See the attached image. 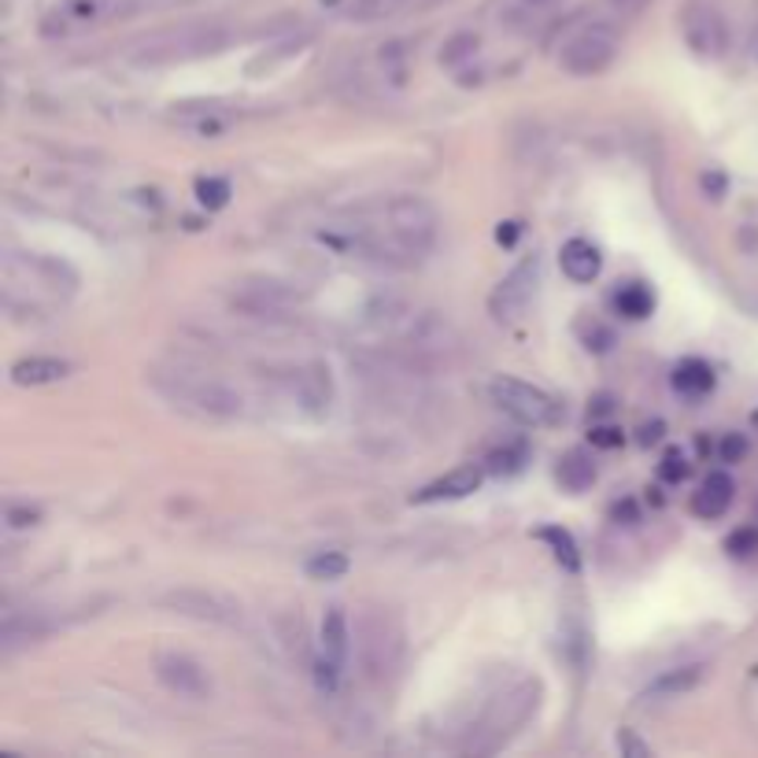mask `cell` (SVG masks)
<instances>
[{
    "label": "cell",
    "mask_w": 758,
    "mask_h": 758,
    "mask_svg": "<svg viewBox=\"0 0 758 758\" xmlns=\"http://www.w3.org/2000/svg\"><path fill=\"white\" fill-rule=\"evenodd\" d=\"M149 382H152L155 393L167 396L171 404L186 407V411H197L203 418H241L245 415V396L211 374L186 371V366H171V371H152Z\"/></svg>",
    "instance_id": "cell-1"
},
{
    "label": "cell",
    "mask_w": 758,
    "mask_h": 758,
    "mask_svg": "<svg viewBox=\"0 0 758 758\" xmlns=\"http://www.w3.org/2000/svg\"><path fill=\"white\" fill-rule=\"evenodd\" d=\"M355 655L371 685H388L404 666V629L388 607H363L355 618Z\"/></svg>",
    "instance_id": "cell-2"
},
{
    "label": "cell",
    "mask_w": 758,
    "mask_h": 758,
    "mask_svg": "<svg viewBox=\"0 0 758 758\" xmlns=\"http://www.w3.org/2000/svg\"><path fill=\"white\" fill-rule=\"evenodd\" d=\"M233 42V31L222 23H186L178 31L149 34L133 48V63L141 67H167V63H189L203 56H219Z\"/></svg>",
    "instance_id": "cell-3"
},
{
    "label": "cell",
    "mask_w": 758,
    "mask_h": 758,
    "mask_svg": "<svg viewBox=\"0 0 758 758\" xmlns=\"http://www.w3.org/2000/svg\"><path fill=\"white\" fill-rule=\"evenodd\" d=\"M540 692H544L540 681H522V685H514L511 692H503L489 711H485L481 725L474 728L470 744H466V751L470 755L500 751V747L529 722V714L540 707Z\"/></svg>",
    "instance_id": "cell-4"
},
{
    "label": "cell",
    "mask_w": 758,
    "mask_h": 758,
    "mask_svg": "<svg viewBox=\"0 0 758 758\" xmlns=\"http://www.w3.org/2000/svg\"><path fill=\"white\" fill-rule=\"evenodd\" d=\"M492 400L500 411H508L514 422L522 425H559L562 422V404L556 396H548L537 385H526L518 377H495L492 382Z\"/></svg>",
    "instance_id": "cell-5"
},
{
    "label": "cell",
    "mask_w": 758,
    "mask_h": 758,
    "mask_svg": "<svg viewBox=\"0 0 758 758\" xmlns=\"http://www.w3.org/2000/svg\"><path fill=\"white\" fill-rule=\"evenodd\" d=\"M615 56H618V31L610 23H592L562 45L559 67L567 74L592 78V74H604L615 63Z\"/></svg>",
    "instance_id": "cell-6"
},
{
    "label": "cell",
    "mask_w": 758,
    "mask_h": 758,
    "mask_svg": "<svg viewBox=\"0 0 758 758\" xmlns=\"http://www.w3.org/2000/svg\"><path fill=\"white\" fill-rule=\"evenodd\" d=\"M141 0H67L56 12H48L42 23V31L48 37H67L78 31H90V26L101 23H115V19H126L133 12H141Z\"/></svg>",
    "instance_id": "cell-7"
},
{
    "label": "cell",
    "mask_w": 758,
    "mask_h": 758,
    "mask_svg": "<svg viewBox=\"0 0 758 758\" xmlns=\"http://www.w3.org/2000/svg\"><path fill=\"white\" fill-rule=\"evenodd\" d=\"M304 293L293 289L289 281H275V278H248L237 285L233 293V307L245 311L252 318H281L285 311H293Z\"/></svg>",
    "instance_id": "cell-8"
},
{
    "label": "cell",
    "mask_w": 758,
    "mask_h": 758,
    "mask_svg": "<svg viewBox=\"0 0 758 758\" xmlns=\"http://www.w3.org/2000/svg\"><path fill=\"white\" fill-rule=\"evenodd\" d=\"M681 34H685L688 48H692L696 56H707V60L722 56L728 45L725 19L711 0H688L681 12Z\"/></svg>",
    "instance_id": "cell-9"
},
{
    "label": "cell",
    "mask_w": 758,
    "mask_h": 758,
    "mask_svg": "<svg viewBox=\"0 0 758 758\" xmlns=\"http://www.w3.org/2000/svg\"><path fill=\"white\" fill-rule=\"evenodd\" d=\"M537 285H540V259L529 256V259H522V264L492 289L489 311L500 318V323H511V318H518L522 311L529 307V300L537 296Z\"/></svg>",
    "instance_id": "cell-10"
},
{
    "label": "cell",
    "mask_w": 758,
    "mask_h": 758,
    "mask_svg": "<svg viewBox=\"0 0 758 758\" xmlns=\"http://www.w3.org/2000/svg\"><path fill=\"white\" fill-rule=\"evenodd\" d=\"M155 677L163 681V688H171L174 696L182 699H211V674L203 669L197 658L182 655V651H163L155 655Z\"/></svg>",
    "instance_id": "cell-11"
},
{
    "label": "cell",
    "mask_w": 758,
    "mask_h": 758,
    "mask_svg": "<svg viewBox=\"0 0 758 758\" xmlns=\"http://www.w3.org/2000/svg\"><path fill=\"white\" fill-rule=\"evenodd\" d=\"M167 607H174L178 615L200 618V621H219V626H237L241 621V604H233L222 592H208V588H178L167 596Z\"/></svg>",
    "instance_id": "cell-12"
},
{
    "label": "cell",
    "mask_w": 758,
    "mask_h": 758,
    "mask_svg": "<svg viewBox=\"0 0 758 758\" xmlns=\"http://www.w3.org/2000/svg\"><path fill=\"white\" fill-rule=\"evenodd\" d=\"M293 396L307 415H326L334 404V377H329L326 363H304L293 374Z\"/></svg>",
    "instance_id": "cell-13"
},
{
    "label": "cell",
    "mask_w": 758,
    "mask_h": 758,
    "mask_svg": "<svg viewBox=\"0 0 758 758\" xmlns=\"http://www.w3.org/2000/svg\"><path fill=\"white\" fill-rule=\"evenodd\" d=\"M71 374V363L67 359H53V355H31V359H19L12 363V385H23V388H37V385H56Z\"/></svg>",
    "instance_id": "cell-14"
},
{
    "label": "cell",
    "mask_w": 758,
    "mask_h": 758,
    "mask_svg": "<svg viewBox=\"0 0 758 758\" xmlns=\"http://www.w3.org/2000/svg\"><path fill=\"white\" fill-rule=\"evenodd\" d=\"M481 478H485L481 466H474V463H470V466H459V470H452L448 478H441V481L425 485V489L415 495V503L463 500V495H470V492H478V489H481Z\"/></svg>",
    "instance_id": "cell-15"
},
{
    "label": "cell",
    "mask_w": 758,
    "mask_h": 758,
    "mask_svg": "<svg viewBox=\"0 0 758 758\" xmlns=\"http://www.w3.org/2000/svg\"><path fill=\"white\" fill-rule=\"evenodd\" d=\"M559 264H562V275H567L570 281H578V285H585V281H592L599 275V267H604V259H599V248L592 245V241L585 237H573L562 245L559 252Z\"/></svg>",
    "instance_id": "cell-16"
},
{
    "label": "cell",
    "mask_w": 758,
    "mask_h": 758,
    "mask_svg": "<svg viewBox=\"0 0 758 758\" xmlns=\"http://www.w3.org/2000/svg\"><path fill=\"white\" fill-rule=\"evenodd\" d=\"M707 669L692 663V666H677V669H666V674H658L655 681H651L644 692H640V699H651V703H658V699H677L685 692H692V688L703 681Z\"/></svg>",
    "instance_id": "cell-17"
},
{
    "label": "cell",
    "mask_w": 758,
    "mask_h": 758,
    "mask_svg": "<svg viewBox=\"0 0 758 758\" xmlns=\"http://www.w3.org/2000/svg\"><path fill=\"white\" fill-rule=\"evenodd\" d=\"M441 0H348V19L352 23H382V19L404 15V12H422Z\"/></svg>",
    "instance_id": "cell-18"
},
{
    "label": "cell",
    "mask_w": 758,
    "mask_h": 758,
    "mask_svg": "<svg viewBox=\"0 0 758 758\" xmlns=\"http://www.w3.org/2000/svg\"><path fill=\"white\" fill-rule=\"evenodd\" d=\"M348 651H352V626H348L345 607H329L323 615V655L334 658L345 669Z\"/></svg>",
    "instance_id": "cell-19"
},
{
    "label": "cell",
    "mask_w": 758,
    "mask_h": 758,
    "mask_svg": "<svg viewBox=\"0 0 758 758\" xmlns=\"http://www.w3.org/2000/svg\"><path fill=\"white\" fill-rule=\"evenodd\" d=\"M733 492H736V485L728 474H711V478L703 481V489L696 492L692 511L699 518H722L728 511V503H733Z\"/></svg>",
    "instance_id": "cell-20"
},
{
    "label": "cell",
    "mask_w": 758,
    "mask_h": 758,
    "mask_svg": "<svg viewBox=\"0 0 758 758\" xmlns=\"http://www.w3.org/2000/svg\"><path fill=\"white\" fill-rule=\"evenodd\" d=\"M559 485L567 492H585L592 481H596V463H592V455L588 452H581V448H573L567 452L559 459Z\"/></svg>",
    "instance_id": "cell-21"
},
{
    "label": "cell",
    "mask_w": 758,
    "mask_h": 758,
    "mask_svg": "<svg viewBox=\"0 0 758 758\" xmlns=\"http://www.w3.org/2000/svg\"><path fill=\"white\" fill-rule=\"evenodd\" d=\"M674 385H677V393H685V396H703L714 388V371L703 359H685L674 374Z\"/></svg>",
    "instance_id": "cell-22"
},
{
    "label": "cell",
    "mask_w": 758,
    "mask_h": 758,
    "mask_svg": "<svg viewBox=\"0 0 758 758\" xmlns=\"http://www.w3.org/2000/svg\"><path fill=\"white\" fill-rule=\"evenodd\" d=\"M615 307L618 315L633 318V323H640V318H648L651 311H655V296H651L648 285H640V281H629V285H621L615 293Z\"/></svg>",
    "instance_id": "cell-23"
},
{
    "label": "cell",
    "mask_w": 758,
    "mask_h": 758,
    "mask_svg": "<svg viewBox=\"0 0 758 758\" xmlns=\"http://www.w3.org/2000/svg\"><path fill=\"white\" fill-rule=\"evenodd\" d=\"M37 637H45V626L37 618H19L8 615L4 629H0V640H4V651H15L19 644H34Z\"/></svg>",
    "instance_id": "cell-24"
},
{
    "label": "cell",
    "mask_w": 758,
    "mask_h": 758,
    "mask_svg": "<svg viewBox=\"0 0 758 758\" xmlns=\"http://www.w3.org/2000/svg\"><path fill=\"white\" fill-rule=\"evenodd\" d=\"M529 459V452H526V444H503V448H495L489 459H485V470L495 474V478H511V474H518L522 466H526Z\"/></svg>",
    "instance_id": "cell-25"
},
{
    "label": "cell",
    "mask_w": 758,
    "mask_h": 758,
    "mask_svg": "<svg viewBox=\"0 0 758 758\" xmlns=\"http://www.w3.org/2000/svg\"><path fill=\"white\" fill-rule=\"evenodd\" d=\"M537 537L544 544H551V551H556V559L567 567L570 573H578L581 570V556H578V544H573V537L562 526H544Z\"/></svg>",
    "instance_id": "cell-26"
},
{
    "label": "cell",
    "mask_w": 758,
    "mask_h": 758,
    "mask_svg": "<svg viewBox=\"0 0 758 758\" xmlns=\"http://www.w3.org/2000/svg\"><path fill=\"white\" fill-rule=\"evenodd\" d=\"M348 573V556L345 551H318L307 559V578L311 581H337Z\"/></svg>",
    "instance_id": "cell-27"
},
{
    "label": "cell",
    "mask_w": 758,
    "mask_h": 758,
    "mask_svg": "<svg viewBox=\"0 0 758 758\" xmlns=\"http://www.w3.org/2000/svg\"><path fill=\"white\" fill-rule=\"evenodd\" d=\"M197 200L208 211H219L230 203V182L226 178H200L197 182Z\"/></svg>",
    "instance_id": "cell-28"
},
{
    "label": "cell",
    "mask_w": 758,
    "mask_h": 758,
    "mask_svg": "<svg viewBox=\"0 0 758 758\" xmlns=\"http://www.w3.org/2000/svg\"><path fill=\"white\" fill-rule=\"evenodd\" d=\"M478 53V34H470V31H463V34H455L448 37V45H444V53H441V63H463V60H470V56Z\"/></svg>",
    "instance_id": "cell-29"
},
{
    "label": "cell",
    "mask_w": 758,
    "mask_h": 758,
    "mask_svg": "<svg viewBox=\"0 0 758 758\" xmlns=\"http://www.w3.org/2000/svg\"><path fill=\"white\" fill-rule=\"evenodd\" d=\"M725 548H728V556H736V559H751L758 556V529H736L733 537L725 540Z\"/></svg>",
    "instance_id": "cell-30"
},
{
    "label": "cell",
    "mask_w": 758,
    "mask_h": 758,
    "mask_svg": "<svg viewBox=\"0 0 758 758\" xmlns=\"http://www.w3.org/2000/svg\"><path fill=\"white\" fill-rule=\"evenodd\" d=\"M658 478H663V481H685L688 478V463H685V455L681 452H666L663 455V466H658Z\"/></svg>",
    "instance_id": "cell-31"
},
{
    "label": "cell",
    "mask_w": 758,
    "mask_h": 758,
    "mask_svg": "<svg viewBox=\"0 0 758 758\" xmlns=\"http://www.w3.org/2000/svg\"><path fill=\"white\" fill-rule=\"evenodd\" d=\"M615 744H618V751H621V755H633V758H648V755H651V747H648L644 740H637V736L629 733V728H621Z\"/></svg>",
    "instance_id": "cell-32"
},
{
    "label": "cell",
    "mask_w": 758,
    "mask_h": 758,
    "mask_svg": "<svg viewBox=\"0 0 758 758\" xmlns=\"http://www.w3.org/2000/svg\"><path fill=\"white\" fill-rule=\"evenodd\" d=\"M37 522H42V511H34V508H8V526L26 529V526H37Z\"/></svg>",
    "instance_id": "cell-33"
},
{
    "label": "cell",
    "mask_w": 758,
    "mask_h": 758,
    "mask_svg": "<svg viewBox=\"0 0 758 758\" xmlns=\"http://www.w3.org/2000/svg\"><path fill=\"white\" fill-rule=\"evenodd\" d=\"M648 4H651V0H607V8H610V12H615L618 19H633V15L644 12Z\"/></svg>",
    "instance_id": "cell-34"
},
{
    "label": "cell",
    "mask_w": 758,
    "mask_h": 758,
    "mask_svg": "<svg viewBox=\"0 0 758 758\" xmlns=\"http://www.w3.org/2000/svg\"><path fill=\"white\" fill-rule=\"evenodd\" d=\"M592 444H596V448H618L621 430H615V425H596V430H592Z\"/></svg>",
    "instance_id": "cell-35"
},
{
    "label": "cell",
    "mask_w": 758,
    "mask_h": 758,
    "mask_svg": "<svg viewBox=\"0 0 758 758\" xmlns=\"http://www.w3.org/2000/svg\"><path fill=\"white\" fill-rule=\"evenodd\" d=\"M744 455H747V441H744V436H725V441H722V459L725 463H740L744 459Z\"/></svg>",
    "instance_id": "cell-36"
},
{
    "label": "cell",
    "mask_w": 758,
    "mask_h": 758,
    "mask_svg": "<svg viewBox=\"0 0 758 758\" xmlns=\"http://www.w3.org/2000/svg\"><path fill=\"white\" fill-rule=\"evenodd\" d=\"M703 189H707V193H714V200H718V197H722V193H725V178H722V174H718V171L703 174Z\"/></svg>",
    "instance_id": "cell-37"
},
{
    "label": "cell",
    "mask_w": 758,
    "mask_h": 758,
    "mask_svg": "<svg viewBox=\"0 0 758 758\" xmlns=\"http://www.w3.org/2000/svg\"><path fill=\"white\" fill-rule=\"evenodd\" d=\"M514 237H518V222H503V226L495 230V241H500V245H514Z\"/></svg>",
    "instance_id": "cell-38"
},
{
    "label": "cell",
    "mask_w": 758,
    "mask_h": 758,
    "mask_svg": "<svg viewBox=\"0 0 758 758\" xmlns=\"http://www.w3.org/2000/svg\"><path fill=\"white\" fill-rule=\"evenodd\" d=\"M658 436H663V422H651V425L640 430V441H644V444H655Z\"/></svg>",
    "instance_id": "cell-39"
},
{
    "label": "cell",
    "mask_w": 758,
    "mask_h": 758,
    "mask_svg": "<svg viewBox=\"0 0 758 758\" xmlns=\"http://www.w3.org/2000/svg\"><path fill=\"white\" fill-rule=\"evenodd\" d=\"M526 8H551V4H559V0H522Z\"/></svg>",
    "instance_id": "cell-40"
}]
</instances>
